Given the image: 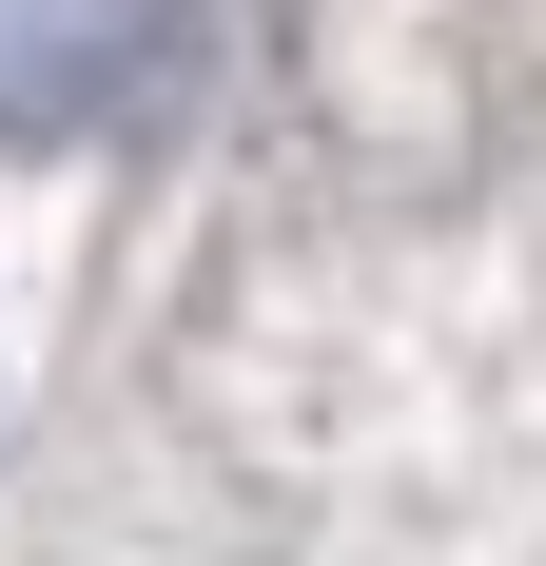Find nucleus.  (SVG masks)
Returning <instances> with one entry per match:
<instances>
[{"label": "nucleus", "instance_id": "1", "mask_svg": "<svg viewBox=\"0 0 546 566\" xmlns=\"http://www.w3.org/2000/svg\"><path fill=\"white\" fill-rule=\"evenodd\" d=\"M196 59V0H0V137H117Z\"/></svg>", "mask_w": 546, "mask_h": 566}]
</instances>
